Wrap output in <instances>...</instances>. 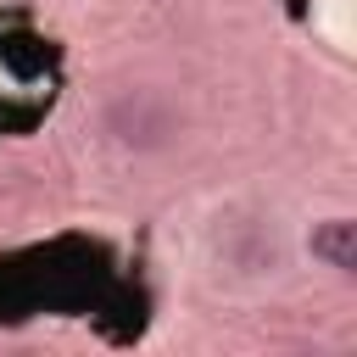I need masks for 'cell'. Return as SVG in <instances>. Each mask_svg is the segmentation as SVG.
I'll return each instance as SVG.
<instances>
[{"instance_id": "1", "label": "cell", "mask_w": 357, "mask_h": 357, "mask_svg": "<svg viewBox=\"0 0 357 357\" xmlns=\"http://www.w3.org/2000/svg\"><path fill=\"white\" fill-rule=\"evenodd\" d=\"M312 257H324L329 268L351 273V268H357V223H346V218H329L324 229H312Z\"/></svg>"}]
</instances>
